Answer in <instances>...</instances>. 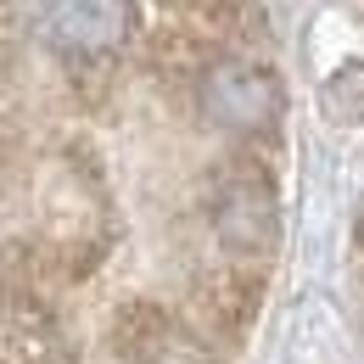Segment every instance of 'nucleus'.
Listing matches in <instances>:
<instances>
[{"mask_svg":"<svg viewBox=\"0 0 364 364\" xmlns=\"http://www.w3.org/2000/svg\"><path fill=\"white\" fill-rule=\"evenodd\" d=\"M319 101H325V112H331L336 124H359L364 118V62H348L336 79H325Z\"/></svg>","mask_w":364,"mask_h":364,"instance_id":"nucleus-6","label":"nucleus"},{"mask_svg":"<svg viewBox=\"0 0 364 364\" xmlns=\"http://www.w3.org/2000/svg\"><path fill=\"white\" fill-rule=\"evenodd\" d=\"M213 235L235 258H269L280 247V196L258 163H241L213 180Z\"/></svg>","mask_w":364,"mask_h":364,"instance_id":"nucleus-1","label":"nucleus"},{"mask_svg":"<svg viewBox=\"0 0 364 364\" xmlns=\"http://www.w3.org/2000/svg\"><path fill=\"white\" fill-rule=\"evenodd\" d=\"M112 348L129 364H213V353L185 331L180 319H168L151 303H129L112 319Z\"/></svg>","mask_w":364,"mask_h":364,"instance_id":"nucleus-5","label":"nucleus"},{"mask_svg":"<svg viewBox=\"0 0 364 364\" xmlns=\"http://www.w3.org/2000/svg\"><path fill=\"white\" fill-rule=\"evenodd\" d=\"M0 364H79V348L56 309L34 291L28 274L17 280L6 264H0Z\"/></svg>","mask_w":364,"mask_h":364,"instance_id":"nucleus-3","label":"nucleus"},{"mask_svg":"<svg viewBox=\"0 0 364 364\" xmlns=\"http://www.w3.org/2000/svg\"><path fill=\"white\" fill-rule=\"evenodd\" d=\"M135 28V6L129 0H50L40 17L46 46L68 62V68H90L118 56Z\"/></svg>","mask_w":364,"mask_h":364,"instance_id":"nucleus-4","label":"nucleus"},{"mask_svg":"<svg viewBox=\"0 0 364 364\" xmlns=\"http://www.w3.org/2000/svg\"><path fill=\"white\" fill-rule=\"evenodd\" d=\"M202 112L230 129V135H269L286 112V90L269 68L247 62V56H225L202 73Z\"/></svg>","mask_w":364,"mask_h":364,"instance_id":"nucleus-2","label":"nucleus"}]
</instances>
